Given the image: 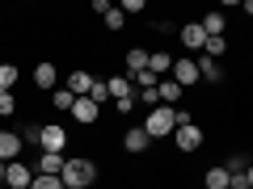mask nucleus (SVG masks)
Segmentation results:
<instances>
[{
	"mask_svg": "<svg viewBox=\"0 0 253 189\" xmlns=\"http://www.w3.org/2000/svg\"><path fill=\"white\" fill-rule=\"evenodd\" d=\"M93 181H97L93 160H63V172H59V185L63 189H89Z\"/></svg>",
	"mask_w": 253,
	"mask_h": 189,
	"instance_id": "f257e3e1",
	"label": "nucleus"
},
{
	"mask_svg": "<svg viewBox=\"0 0 253 189\" xmlns=\"http://www.w3.org/2000/svg\"><path fill=\"white\" fill-rule=\"evenodd\" d=\"M173 130H177V122H173V105H156V109L144 114V135L148 139H165V135H173Z\"/></svg>",
	"mask_w": 253,
	"mask_h": 189,
	"instance_id": "f03ea898",
	"label": "nucleus"
},
{
	"mask_svg": "<svg viewBox=\"0 0 253 189\" xmlns=\"http://www.w3.org/2000/svg\"><path fill=\"white\" fill-rule=\"evenodd\" d=\"M38 147H42V152H59V156H63V147H68V130H63L59 122L38 126Z\"/></svg>",
	"mask_w": 253,
	"mask_h": 189,
	"instance_id": "7ed1b4c3",
	"label": "nucleus"
},
{
	"mask_svg": "<svg viewBox=\"0 0 253 189\" xmlns=\"http://www.w3.org/2000/svg\"><path fill=\"white\" fill-rule=\"evenodd\" d=\"M30 181H34V168L21 160L4 164V189H30Z\"/></svg>",
	"mask_w": 253,
	"mask_h": 189,
	"instance_id": "20e7f679",
	"label": "nucleus"
},
{
	"mask_svg": "<svg viewBox=\"0 0 253 189\" xmlns=\"http://www.w3.org/2000/svg\"><path fill=\"white\" fill-rule=\"evenodd\" d=\"M21 147H26V143H21L17 130H0V164H13L21 156Z\"/></svg>",
	"mask_w": 253,
	"mask_h": 189,
	"instance_id": "39448f33",
	"label": "nucleus"
},
{
	"mask_svg": "<svg viewBox=\"0 0 253 189\" xmlns=\"http://www.w3.org/2000/svg\"><path fill=\"white\" fill-rule=\"evenodd\" d=\"M68 114H72V118H76V122H81V126H93V122H97V118H101V109L93 105L89 97H76V101H72V109H68Z\"/></svg>",
	"mask_w": 253,
	"mask_h": 189,
	"instance_id": "423d86ee",
	"label": "nucleus"
},
{
	"mask_svg": "<svg viewBox=\"0 0 253 189\" xmlns=\"http://www.w3.org/2000/svg\"><path fill=\"white\" fill-rule=\"evenodd\" d=\"M173 84H181V89H186V84H199V67H194V59H173Z\"/></svg>",
	"mask_w": 253,
	"mask_h": 189,
	"instance_id": "0eeeda50",
	"label": "nucleus"
},
{
	"mask_svg": "<svg viewBox=\"0 0 253 189\" xmlns=\"http://www.w3.org/2000/svg\"><path fill=\"white\" fill-rule=\"evenodd\" d=\"M173 135H177V147H181V152H199V147H203V130H199L194 122H190V126H177Z\"/></svg>",
	"mask_w": 253,
	"mask_h": 189,
	"instance_id": "6e6552de",
	"label": "nucleus"
},
{
	"mask_svg": "<svg viewBox=\"0 0 253 189\" xmlns=\"http://www.w3.org/2000/svg\"><path fill=\"white\" fill-rule=\"evenodd\" d=\"M93 80H97V76H89V72H81V67H76V72L68 76V80H63V89L72 93V97H89V89H93Z\"/></svg>",
	"mask_w": 253,
	"mask_h": 189,
	"instance_id": "1a4fd4ad",
	"label": "nucleus"
},
{
	"mask_svg": "<svg viewBox=\"0 0 253 189\" xmlns=\"http://www.w3.org/2000/svg\"><path fill=\"white\" fill-rule=\"evenodd\" d=\"M139 72H148V51L144 46H131L126 51V80H135Z\"/></svg>",
	"mask_w": 253,
	"mask_h": 189,
	"instance_id": "9d476101",
	"label": "nucleus"
},
{
	"mask_svg": "<svg viewBox=\"0 0 253 189\" xmlns=\"http://www.w3.org/2000/svg\"><path fill=\"white\" fill-rule=\"evenodd\" d=\"M123 147H126V152H148V147H152V139H148L144 135V126H131V130H126V135H123Z\"/></svg>",
	"mask_w": 253,
	"mask_h": 189,
	"instance_id": "9b49d317",
	"label": "nucleus"
},
{
	"mask_svg": "<svg viewBox=\"0 0 253 189\" xmlns=\"http://www.w3.org/2000/svg\"><path fill=\"white\" fill-rule=\"evenodd\" d=\"M169 67H173V55L169 51H148V72L161 80V76H169Z\"/></svg>",
	"mask_w": 253,
	"mask_h": 189,
	"instance_id": "f8f14e48",
	"label": "nucleus"
},
{
	"mask_svg": "<svg viewBox=\"0 0 253 189\" xmlns=\"http://www.w3.org/2000/svg\"><path fill=\"white\" fill-rule=\"evenodd\" d=\"M34 172L59 177V172H63V156H59V152H42V156H38V168H34Z\"/></svg>",
	"mask_w": 253,
	"mask_h": 189,
	"instance_id": "ddd939ff",
	"label": "nucleus"
},
{
	"mask_svg": "<svg viewBox=\"0 0 253 189\" xmlns=\"http://www.w3.org/2000/svg\"><path fill=\"white\" fill-rule=\"evenodd\" d=\"M181 42H186L190 51H203L207 34H203V26H199V21H190V26H181Z\"/></svg>",
	"mask_w": 253,
	"mask_h": 189,
	"instance_id": "4468645a",
	"label": "nucleus"
},
{
	"mask_svg": "<svg viewBox=\"0 0 253 189\" xmlns=\"http://www.w3.org/2000/svg\"><path fill=\"white\" fill-rule=\"evenodd\" d=\"M106 89H110V97H114V101H123V97H135V84L126 80V76H110V80H106Z\"/></svg>",
	"mask_w": 253,
	"mask_h": 189,
	"instance_id": "2eb2a0df",
	"label": "nucleus"
},
{
	"mask_svg": "<svg viewBox=\"0 0 253 189\" xmlns=\"http://www.w3.org/2000/svg\"><path fill=\"white\" fill-rule=\"evenodd\" d=\"M34 84L46 89V93H55V84H59V80H55V63H38V67H34Z\"/></svg>",
	"mask_w": 253,
	"mask_h": 189,
	"instance_id": "dca6fc26",
	"label": "nucleus"
},
{
	"mask_svg": "<svg viewBox=\"0 0 253 189\" xmlns=\"http://www.w3.org/2000/svg\"><path fill=\"white\" fill-rule=\"evenodd\" d=\"M181 93H186V89H181V84H173V80H161V84H156V97H161V105H177Z\"/></svg>",
	"mask_w": 253,
	"mask_h": 189,
	"instance_id": "f3484780",
	"label": "nucleus"
},
{
	"mask_svg": "<svg viewBox=\"0 0 253 189\" xmlns=\"http://www.w3.org/2000/svg\"><path fill=\"white\" fill-rule=\"evenodd\" d=\"M194 67H199V80H224V72H219V63L215 59H207V55H203V59H194Z\"/></svg>",
	"mask_w": 253,
	"mask_h": 189,
	"instance_id": "a211bd4d",
	"label": "nucleus"
},
{
	"mask_svg": "<svg viewBox=\"0 0 253 189\" xmlns=\"http://www.w3.org/2000/svg\"><path fill=\"white\" fill-rule=\"evenodd\" d=\"M199 26H203V34H207V38H224V26H228V21H224V13H207Z\"/></svg>",
	"mask_w": 253,
	"mask_h": 189,
	"instance_id": "6ab92c4d",
	"label": "nucleus"
},
{
	"mask_svg": "<svg viewBox=\"0 0 253 189\" xmlns=\"http://www.w3.org/2000/svg\"><path fill=\"white\" fill-rule=\"evenodd\" d=\"M228 181L232 177H228L224 164H219V168H207V189H228Z\"/></svg>",
	"mask_w": 253,
	"mask_h": 189,
	"instance_id": "aec40b11",
	"label": "nucleus"
},
{
	"mask_svg": "<svg viewBox=\"0 0 253 189\" xmlns=\"http://www.w3.org/2000/svg\"><path fill=\"white\" fill-rule=\"evenodd\" d=\"M13 84H17V67L13 63H0V93H13Z\"/></svg>",
	"mask_w": 253,
	"mask_h": 189,
	"instance_id": "412c9836",
	"label": "nucleus"
},
{
	"mask_svg": "<svg viewBox=\"0 0 253 189\" xmlns=\"http://www.w3.org/2000/svg\"><path fill=\"white\" fill-rule=\"evenodd\" d=\"M89 101H93V105H106V101H110V89H106V80H93V89H89Z\"/></svg>",
	"mask_w": 253,
	"mask_h": 189,
	"instance_id": "4be33fe9",
	"label": "nucleus"
},
{
	"mask_svg": "<svg viewBox=\"0 0 253 189\" xmlns=\"http://www.w3.org/2000/svg\"><path fill=\"white\" fill-rule=\"evenodd\" d=\"M224 51H228V42H224V38H207V42H203V55H207V59H219Z\"/></svg>",
	"mask_w": 253,
	"mask_h": 189,
	"instance_id": "5701e85b",
	"label": "nucleus"
},
{
	"mask_svg": "<svg viewBox=\"0 0 253 189\" xmlns=\"http://www.w3.org/2000/svg\"><path fill=\"white\" fill-rule=\"evenodd\" d=\"M30 189H63V185H59V177H46V172H34Z\"/></svg>",
	"mask_w": 253,
	"mask_h": 189,
	"instance_id": "b1692460",
	"label": "nucleus"
},
{
	"mask_svg": "<svg viewBox=\"0 0 253 189\" xmlns=\"http://www.w3.org/2000/svg\"><path fill=\"white\" fill-rule=\"evenodd\" d=\"M135 101H139L144 109H156V105H161V97H156V89H135Z\"/></svg>",
	"mask_w": 253,
	"mask_h": 189,
	"instance_id": "393cba45",
	"label": "nucleus"
},
{
	"mask_svg": "<svg viewBox=\"0 0 253 189\" xmlns=\"http://www.w3.org/2000/svg\"><path fill=\"white\" fill-rule=\"evenodd\" d=\"M228 189H253V172H232V181H228Z\"/></svg>",
	"mask_w": 253,
	"mask_h": 189,
	"instance_id": "a878e982",
	"label": "nucleus"
},
{
	"mask_svg": "<svg viewBox=\"0 0 253 189\" xmlns=\"http://www.w3.org/2000/svg\"><path fill=\"white\" fill-rule=\"evenodd\" d=\"M51 101H55V109H72V101H76V97H72L68 89H55V93H51Z\"/></svg>",
	"mask_w": 253,
	"mask_h": 189,
	"instance_id": "bb28decb",
	"label": "nucleus"
},
{
	"mask_svg": "<svg viewBox=\"0 0 253 189\" xmlns=\"http://www.w3.org/2000/svg\"><path fill=\"white\" fill-rule=\"evenodd\" d=\"M101 21H106V26H110V30H123V21H126V17H123V13H118V9H114V4H110V9H106V13H101Z\"/></svg>",
	"mask_w": 253,
	"mask_h": 189,
	"instance_id": "cd10ccee",
	"label": "nucleus"
},
{
	"mask_svg": "<svg viewBox=\"0 0 253 189\" xmlns=\"http://www.w3.org/2000/svg\"><path fill=\"white\" fill-rule=\"evenodd\" d=\"M13 109H17V101H13V93H0V114L9 118V114H13Z\"/></svg>",
	"mask_w": 253,
	"mask_h": 189,
	"instance_id": "c85d7f7f",
	"label": "nucleus"
},
{
	"mask_svg": "<svg viewBox=\"0 0 253 189\" xmlns=\"http://www.w3.org/2000/svg\"><path fill=\"white\" fill-rule=\"evenodd\" d=\"M126 17V13H144V0H123V9H118Z\"/></svg>",
	"mask_w": 253,
	"mask_h": 189,
	"instance_id": "c756f323",
	"label": "nucleus"
},
{
	"mask_svg": "<svg viewBox=\"0 0 253 189\" xmlns=\"http://www.w3.org/2000/svg\"><path fill=\"white\" fill-rule=\"evenodd\" d=\"M114 109H118V114H131V109H135V97H123V101H114Z\"/></svg>",
	"mask_w": 253,
	"mask_h": 189,
	"instance_id": "7c9ffc66",
	"label": "nucleus"
},
{
	"mask_svg": "<svg viewBox=\"0 0 253 189\" xmlns=\"http://www.w3.org/2000/svg\"><path fill=\"white\" fill-rule=\"evenodd\" d=\"M0 189H4V164H0Z\"/></svg>",
	"mask_w": 253,
	"mask_h": 189,
	"instance_id": "2f4dec72",
	"label": "nucleus"
}]
</instances>
